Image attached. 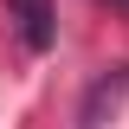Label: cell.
<instances>
[{
	"mask_svg": "<svg viewBox=\"0 0 129 129\" xmlns=\"http://www.w3.org/2000/svg\"><path fill=\"white\" fill-rule=\"evenodd\" d=\"M110 7H123V13H129V0H110Z\"/></svg>",
	"mask_w": 129,
	"mask_h": 129,
	"instance_id": "7a4b0ae2",
	"label": "cell"
},
{
	"mask_svg": "<svg viewBox=\"0 0 129 129\" xmlns=\"http://www.w3.org/2000/svg\"><path fill=\"white\" fill-rule=\"evenodd\" d=\"M7 7H13L19 45H26V52H52V39H58V19H52V0H7Z\"/></svg>",
	"mask_w": 129,
	"mask_h": 129,
	"instance_id": "6da1fadb",
	"label": "cell"
}]
</instances>
